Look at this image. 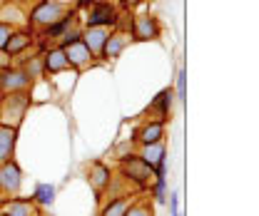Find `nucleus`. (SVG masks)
<instances>
[{
  "label": "nucleus",
  "mask_w": 259,
  "mask_h": 216,
  "mask_svg": "<svg viewBox=\"0 0 259 216\" xmlns=\"http://www.w3.org/2000/svg\"><path fill=\"white\" fill-rule=\"evenodd\" d=\"M28 87H30V80L23 75V70H15V67L0 70V92L3 94L25 92Z\"/></svg>",
  "instance_id": "39448f33"
},
{
  "label": "nucleus",
  "mask_w": 259,
  "mask_h": 216,
  "mask_svg": "<svg viewBox=\"0 0 259 216\" xmlns=\"http://www.w3.org/2000/svg\"><path fill=\"white\" fill-rule=\"evenodd\" d=\"M72 10L65 5V3H58V0H40V5L30 13V25L37 28V30H45L55 23H60L63 18H67Z\"/></svg>",
  "instance_id": "f257e3e1"
},
{
  "label": "nucleus",
  "mask_w": 259,
  "mask_h": 216,
  "mask_svg": "<svg viewBox=\"0 0 259 216\" xmlns=\"http://www.w3.org/2000/svg\"><path fill=\"white\" fill-rule=\"evenodd\" d=\"M132 37L140 40V42H147V40H157L160 37V25L152 15H137L132 20Z\"/></svg>",
  "instance_id": "6e6552de"
},
{
  "label": "nucleus",
  "mask_w": 259,
  "mask_h": 216,
  "mask_svg": "<svg viewBox=\"0 0 259 216\" xmlns=\"http://www.w3.org/2000/svg\"><path fill=\"white\" fill-rule=\"evenodd\" d=\"M35 199H37L40 204L50 206V204H53V199H55V186L53 184H40L37 189H35Z\"/></svg>",
  "instance_id": "6ab92c4d"
},
{
  "label": "nucleus",
  "mask_w": 259,
  "mask_h": 216,
  "mask_svg": "<svg viewBox=\"0 0 259 216\" xmlns=\"http://www.w3.org/2000/svg\"><path fill=\"white\" fill-rule=\"evenodd\" d=\"M10 67V55L5 50H0V70H8Z\"/></svg>",
  "instance_id": "b1692460"
},
{
  "label": "nucleus",
  "mask_w": 259,
  "mask_h": 216,
  "mask_svg": "<svg viewBox=\"0 0 259 216\" xmlns=\"http://www.w3.org/2000/svg\"><path fill=\"white\" fill-rule=\"evenodd\" d=\"M125 216H152V209L147 204H137V206H130Z\"/></svg>",
  "instance_id": "412c9836"
},
{
  "label": "nucleus",
  "mask_w": 259,
  "mask_h": 216,
  "mask_svg": "<svg viewBox=\"0 0 259 216\" xmlns=\"http://www.w3.org/2000/svg\"><path fill=\"white\" fill-rule=\"evenodd\" d=\"M32 37L28 32H13L10 35V40H8V45H5V52L10 55V58H18L25 47H30Z\"/></svg>",
  "instance_id": "4468645a"
},
{
  "label": "nucleus",
  "mask_w": 259,
  "mask_h": 216,
  "mask_svg": "<svg viewBox=\"0 0 259 216\" xmlns=\"http://www.w3.org/2000/svg\"><path fill=\"white\" fill-rule=\"evenodd\" d=\"M20 186H23V174H20L18 164H15V161L0 164V194L13 199V196L20 191Z\"/></svg>",
  "instance_id": "20e7f679"
},
{
  "label": "nucleus",
  "mask_w": 259,
  "mask_h": 216,
  "mask_svg": "<svg viewBox=\"0 0 259 216\" xmlns=\"http://www.w3.org/2000/svg\"><path fill=\"white\" fill-rule=\"evenodd\" d=\"M110 169L107 167H102V164H93L90 167V182L95 186V191H102V189H107L110 186Z\"/></svg>",
  "instance_id": "2eb2a0df"
},
{
  "label": "nucleus",
  "mask_w": 259,
  "mask_h": 216,
  "mask_svg": "<svg viewBox=\"0 0 259 216\" xmlns=\"http://www.w3.org/2000/svg\"><path fill=\"white\" fill-rule=\"evenodd\" d=\"M155 194H157V201H162V199H164V177H160V179H157Z\"/></svg>",
  "instance_id": "5701e85b"
},
{
  "label": "nucleus",
  "mask_w": 259,
  "mask_h": 216,
  "mask_svg": "<svg viewBox=\"0 0 259 216\" xmlns=\"http://www.w3.org/2000/svg\"><path fill=\"white\" fill-rule=\"evenodd\" d=\"M40 60H42V72H48V75H58V72L70 70V62L65 58L63 47H50Z\"/></svg>",
  "instance_id": "9d476101"
},
{
  "label": "nucleus",
  "mask_w": 259,
  "mask_h": 216,
  "mask_svg": "<svg viewBox=\"0 0 259 216\" xmlns=\"http://www.w3.org/2000/svg\"><path fill=\"white\" fill-rule=\"evenodd\" d=\"M120 20V10L110 3H93L88 10V25L90 28H115Z\"/></svg>",
  "instance_id": "7ed1b4c3"
},
{
  "label": "nucleus",
  "mask_w": 259,
  "mask_h": 216,
  "mask_svg": "<svg viewBox=\"0 0 259 216\" xmlns=\"http://www.w3.org/2000/svg\"><path fill=\"white\" fill-rule=\"evenodd\" d=\"M15 134H18V129H15V127L0 124V164L10 161L13 149H15Z\"/></svg>",
  "instance_id": "f8f14e48"
},
{
  "label": "nucleus",
  "mask_w": 259,
  "mask_h": 216,
  "mask_svg": "<svg viewBox=\"0 0 259 216\" xmlns=\"http://www.w3.org/2000/svg\"><path fill=\"white\" fill-rule=\"evenodd\" d=\"M169 206H172V216H180V211H177V194H172V199H169Z\"/></svg>",
  "instance_id": "393cba45"
},
{
  "label": "nucleus",
  "mask_w": 259,
  "mask_h": 216,
  "mask_svg": "<svg viewBox=\"0 0 259 216\" xmlns=\"http://www.w3.org/2000/svg\"><path fill=\"white\" fill-rule=\"evenodd\" d=\"M162 132H164V127L162 122H147L142 129H137V142H142V147L145 144H155V142H162Z\"/></svg>",
  "instance_id": "ddd939ff"
},
{
  "label": "nucleus",
  "mask_w": 259,
  "mask_h": 216,
  "mask_svg": "<svg viewBox=\"0 0 259 216\" xmlns=\"http://www.w3.org/2000/svg\"><path fill=\"white\" fill-rule=\"evenodd\" d=\"M28 104H30V97H28L25 92L5 94V97H3V104H0V117H3V124H8L10 115H15V117H13V127L18 129L20 120L25 117V110H28Z\"/></svg>",
  "instance_id": "f03ea898"
},
{
  "label": "nucleus",
  "mask_w": 259,
  "mask_h": 216,
  "mask_svg": "<svg viewBox=\"0 0 259 216\" xmlns=\"http://www.w3.org/2000/svg\"><path fill=\"white\" fill-rule=\"evenodd\" d=\"M20 70H23V75H25L28 80H37V77L45 75V72H42V60H40V58H30V62H25Z\"/></svg>",
  "instance_id": "a211bd4d"
},
{
  "label": "nucleus",
  "mask_w": 259,
  "mask_h": 216,
  "mask_svg": "<svg viewBox=\"0 0 259 216\" xmlns=\"http://www.w3.org/2000/svg\"><path fill=\"white\" fill-rule=\"evenodd\" d=\"M110 32H112V28H90V25H88L85 30L80 32V40L90 47V52L97 58V55H102V47H105Z\"/></svg>",
  "instance_id": "1a4fd4ad"
},
{
  "label": "nucleus",
  "mask_w": 259,
  "mask_h": 216,
  "mask_svg": "<svg viewBox=\"0 0 259 216\" xmlns=\"http://www.w3.org/2000/svg\"><path fill=\"white\" fill-rule=\"evenodd\" d=\"M8 5V0H0V8H5Z\"/></svg>",
  "instance_id": "bb28decb"
},
{
  "label": "nucleus",
  "mask_w": 259,
  "mask_h": 216,
  "mask_svg": "<svg viewBox=\"0 0 259 216\" xmlns=\"http://www.w3.org/2000/svg\"><path fill=\"white\" fill-rule=\"evenodd\" d=\"M177 94H180V102H185V72H180L177 77Z\"/></svg>",
  "instance_id": "4be33fe9"
},
{
  "label": "nucleus",
  "mask_w": 259,
  "mask_h": 216,
  "mask_svg": "<svg viewBox=\"0 0 259 216\" xmlns=\"http://www.w3.org/2000/svg\"><path fill=\"white\" fill-rule=\"evenodd\" d=\"M0 216H5V214H0Z\"/></svg>",
  "instance_id": "c85d7f7f"
},
{
  "label": "nucleus",
  "mask_w": 259,
  "mask_h": 216,
  "mask_svg": "<svg viewBox=\"0 0 259 216\" xmlns=\"http://www.w3.org/2000/svg\"><path fill=\"white\" fill-rule=\"evenodd\" d=\"M120 167H122V174H127V179L137 182V184H147V182H152V177H155V169H152L150 164H145L140 156L122 159Z\"/></svg>",
  "instance_id": "0eeeda50"
},
{
  "label": "nucleus",
  "mask_w": 259,
  "mask_h": 216,
  "mask_svg": "<svg viewBox=\"0 0 259 216\" xmlns=\"http://www.w3.org/2000/svg\"><path fill=\"white\" fill-rule=\"evenodd\" d=\"M63 52L67 58V62H70V67H77V70H85L88 65H93V60H95V55L90 52V47L82 40H72V42L63 45Z\"/></svg>",
  "instance_id": "423d86ee"
},
{
  "label": "nucleus",
  "mask_w": 259,
  "mask_h": 216,
  "mask_svg": "<svg viewBox=\"0 0 259 216\" xmlns=\"http://www.w3.org/2000/svg\"><path fill=\"white\" fill-rule=\"evenodd\" d=\"M93 3H110V0H93Z\"/></svg>",
  "instance_id": "cd10ccee"
},
{
  "label": "nucleus",
  "mask_w": 259,
  "mask_h": 216,
  "mask_svg": "<svg viewBox=\"0 0 259 216\" xmlns=\"http://www.w3.org/2000/svg\"><path fill=\"white\" fill-rule=\"evenodd\" d=\"M127 42H130V37L125 32H110V37H107V42H105V47H102V58H105V60L120 58L122 50L127 47Z\"/></svg>",
  "instance_id": "9b49d317"
},
{
  "label": "nucleus",
  "mask_w": 259,
  "mask_h": 216,
  "mask_svg": "<svg viewBox=\"0 0 259 216\" xmlns=\"http://www.w3.org/2000/svg\"><path fill=\"white\" fill-rule=\"evenodd\" d=\"M5 216H32V206L28 201H20V199H10L8 204V211Z\"/></svg>",
  "instance_id": "f3484780"
},
{
  "label": "nucleus",
  "mask_w": 259,
  "mask_h": 216,
  "mask_svg": "<svg viewBox=\"0 0 259 216\" xmlns=\"http://www.w3.org/2000/svg\"><path fill=\"white\" fill-rule=\"evenodd\" d=\"M130 206H132V201H130V196H117V199H112L105 209H102V216H125Z\"/></svg>",
  "instance_id": "dca6fc26"
},
{
  "label": "nucleus",
  "mask_w": 259,
  "mask_h": 216,
  "mask_svg": "<svg viewBox=\"0 0 259 216\" xmlns=\"http://www.w3.org/2000/svg\"><path fill=\"white\" fill-rule=\"evenodd\" d=\"M120 3H122L125 8H132V5H135V3H140V0H120Z\"/></svg>",
  "instance_id": "a878e982"
},
{
  "label": "nucleus",
  "mask_w": 259,
  "mask_h": 216,
  "mask_svg": "<svg viewBox=\"0 0 259 216\" xmlns=\"http://www.w3.org/2000/svg\"><path fill=\"white\" fill-rule=\"evenodd\" d=\"M13 32H15V28L10 23H3L0 20V50H5V45H8V40H10Z\"/></svg>",
  "instance_id": "aec40b11"
}]
</instances>
